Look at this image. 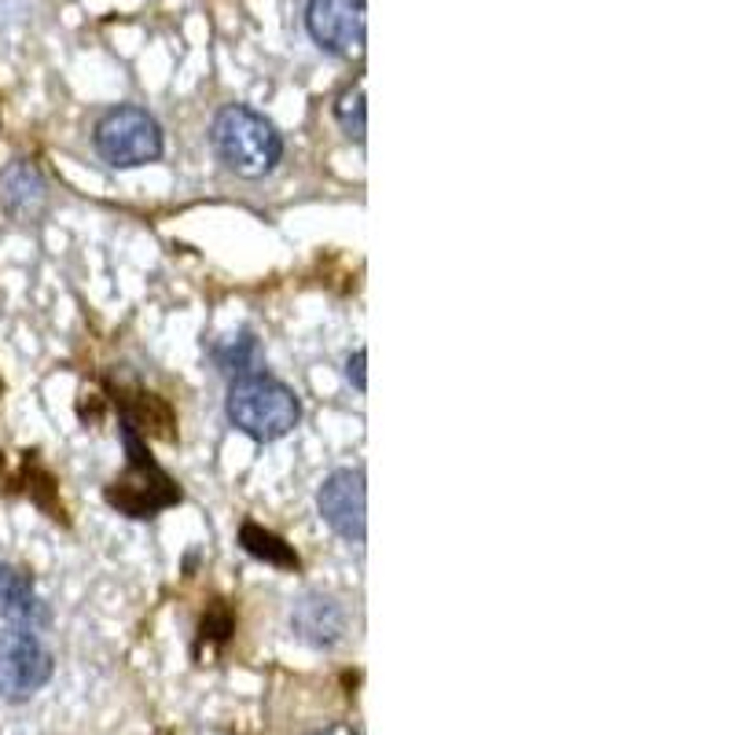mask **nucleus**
<instances>
[{
	"instance_id": "obj_1",
	"label": "nucleus",
	"mask_w": 735,
	"mask_h": 735,
	"mask_svg": "<svg viewBox=\"0 0 735 735\" xmlns=\"http://www.w3.org/2000/svg\"><path fill=\"white\" fill-rule=\"evenodd\" d=\"M214 151L225 163V169H232L236 177L257 180L265 174H273L280 155H284V140H280L276 126L257 110L232 104L214 118Z\"/></svg>"
},
{
	"instance_id": "obj_2",
	"label": "nucleus",
	"mask_w": 735,
	"mask_h": 735,
	"mask_svg": "<svg viewBox=\"0 0 735 735\" xmlns=\"http://www.w3.org/2000/svg\"><path fill=\"white\" fill-rule=\"evenodd\" d=\"M225 412L232 427L247 438L276 441L294 431V423H298V415H302V404L287 383H280V379L265 372H251L232 383Z\"/></svg>"
},
{
	"instance_id": "obj_3",
	"label": "nucleus",
	"mask_w": 735,
	"mask_h": 735,
	"mask_svg": "<svg viewBox=\"0 0 735 735\" xmlns=\"http://www.w3.org/2000/svg\"><path fill=\"white\" fill-rule=\"evenodd\" d=\"M92 140L104 163L115 169H137L163 155V129L144 107H110L96 121Z\"/></svg>"
},
{
	"instance_id": "obj_4",
	"label": "nucleus",
	"mask_w": 735,
	"mask_h": 735,
	"mask_svg": "<svg viewBox=\"0 0 735 735\" xmlns=\"http://www.w3.org/2000/svg\"><path fill=\"white\" fill-rule=\"evenodd\" d=\"M52 651L33 629H22V625L0 629V698L27 703L52 680Z\"/></svg>"
},
{
	"instance_id": "obj_5",
	"label": "nucleus",
	"mask_w": 735,
	"mask_h": 735,
	"mask_svg": "<svg viewBox=\"0 0 735 735\" xmlns=\"http://www.w3.org/2000/svg\"><path fill=\"white\" fill-rule=\"evenodd\" d=\"M305 30L327 56H357L367 30L364 0H310Z\"/></svg>"
},
{
	"instance_id": "obj_6",
	"label": "nucleus",
	"mask_w": 735,
	"mask_h": 735,
	"mask_svg": "<svg viewBox=\"0 0 735 735\" xmlns=\"http://www.w3.org/2000/svg\"><path fill=\"white\" fill-rule=\"evenodd\" d=\"M321 504L324 522L335 530L339 537H346L353 545H364V530H367V519H364V504H367V489H364V474L353 471V468H342V471H331L321 486Z\"/></svg>"
},
{
	"instance_id": "obj_7",
	"label": "nucleus",
	"mask_w": 735,
	"mask_h": 735,
	"mask_svg": "<svg viewBox=\"0 0 735 735\" xmlns=\"http://www.w3.org/2000/svg\"><path fill=\"white\" fill-rule=\"evenodd\" d=\"M291 629L302 636V640H310L316 647H331L342 640V629H346V615H342V607L335 604L331 596H321V592H310L302 596L298 604L291 610Z\"/></svg>"
},
{
	"instance_id": "obj_8",
	"label": "nucleus",
	"mask_w": 735,
	"mask_h": 735,
	"mask_svg": "<svg viewBox=\"0 0 735 735\" xmlns=\"http://www.w3.org/2000/svg\"><path fill=\"white\" fill-rule=\"evenodd\" d=\"M0 203L16 220H37L48 206V188L33 163H16L0 177Z\"/></svg>"
},
{
	"instance_id": "obj_9",
	"label": "nucleus",
	"mask_w": 735,
	"mask_h": 735,
	"mask_svg": "<svg viewBox=\"0 0 735 735\" xmlns=\"http://www.w3.org/2000/svg\"><path fill=\"white\" fill-rule=\"evenodd\" d=\"M0 618L22 625V629H33V625H41L48 618L33 581L22 570L8 567V562H0Z\"/></svg>"
},
{
	"instance_id": "obj_10",
	"label": "nucleus",
	"mask_w": 735,
	"mask_h": 735,
	"mask_svg": "<svg viewBox=\"0 0 735 735\" xmlns=\"http://www.w3.org/2000/svg\"><path fill=\"white\" fill-rule=\"evenodd\" d=\"M239 545L251 551L254 559H265V562H273V567H284V570H294L298 567V556L280 541L276 533H268V530H262L257 522H247L239 530Z\"/></svg>"
},
{
	"instance_id": "obj_11",
	"label": "nucleus",
	"mask_w": 735,
	"mask_h": 735,
	"mask_svg": "<svg viewBox=\"0 0 735 735\" xmlns=\"http://www.w3.org/2000/svg\"><path fill=\"white\" fill-rule=\"evenodd\" d=\"M335 118L342 133H346L350 140L364 144L367 137V118H364V81H353L350 89H342V96L335 100Z\"/></svg>"
},
{
	"instance_id": "obj_12",
	"label": "nucleus",
	"mask_w": 735,
	"mask_h": 735,
	"mask_svg": "<svg viewBox=\"0 0 735 735\" xmlns=\"http://www.w3.org/2000/svg\"><path fill=\"white\" fill-rule=\"evenodd\" d=\"M251 357H257V346H254V339H251V335L228 339L225 346L217 350V364L225 367V372H243Z\"/></svg>"
},
{
	"instance_id": "obj_13",
	"label": "nucleus",
	"mask_w": 735,
	"mask_h": 735,
	"mask_svg": "<svg viewBox=\"0 0 735 735\" xmlns=\"http://www.w3.org/2000/svg\"><path fill=\"white\" fill-rule=\"evenodd\" d=\"M364 364H367V353L364 350H357L353 357L346 361V375H350V383L357 386V390H364L367 386V379H364Z\"/></svg>"
},
{
	"instance_id": "obj_14",
	"label": "nucleus",
	"mask_w": 735,
	"mask_h": 735,
	"mask_svg": "<svg viewBox=\"0 0 735 735\" xmlns=\"http://www.w3.org/2000/svg\"><path fill=\"white\" fill-rule=\"evenodd\" d=\"M310 735H361V732L350 728V725H327V728H316V732H310Z\"/></svg>"
}]
</instances>
